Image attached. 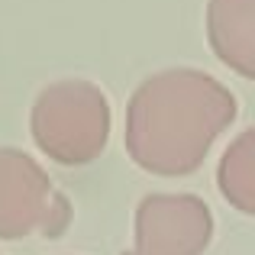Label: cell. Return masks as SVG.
I'll return each instance as SVG.
<instances>
[{
    "label": "cell",
    "instance_id": "cell-1",
    "mask_svg": "<svg viewBox=\"0 0 255 255\" xmlns=\"http://www.w3.org/2000/svg\"><path fill=\"white\" fill-rule=\"evenodd\" d=\"M236 113V94L207 71H155L126 104V152L149 174L184 178L204 165Z\"/></svg>",
    "mask_w": 255,
    "mask_h": 255
},
{
    "label": "cell",
    "instance_id": "cell-2",
    "mask_svg": "<svg viewBox=\"0 0 255 255\" xmlns=\"http://www.w3.org/2000/svg\"><path fill=\"white\" fill-rule=\"evenodd\" d=\"M113 126L107 94L94 81L68 78L36 94L29 110V136L45 158L65 168H81L100 158Z\"/></svg>",
    "mask_w": 255,
    "mask_h": 255
},
{
    "label": "cell",
    "instance_id": "cell-3",
    "mask_svg": "<svg viewBox=\"0 0 255 255\" xmlns=\"http://www.w3.org/2000/svg\"><path fill=\"white\" fill-rule=\"evenodd\" d=\"M71 223V200L23 149L0 145V239H58Z\"/></svg>",
    "mask_w": 255,
    "mask_h": 255
},
{
    "label": "cell",
    "instance_id": "cell-4",
    "mask_svg": "<svg viewBox=\"0 0 255 255\" xmlns=\"http://www.w3.org/2000/svg\"><path fill=\"white\" fill-rule=\"evenodd\" d=\"M213 213L197 194H149L136 207V239L123 255H204Z\"/></svg>",
    "mask_w": 255,
    "mask_h": 255
},
{
    "label": "cell",
    "instance_id": "cell-5",
    "mask_svg": "<svg viewBox=\"0 0 255 255\" xmlns=\"http://www.w3.org/2000/svg\"><path fill=\"white\" fill-rule=\"evenodd\" d=\"M207 42L213 55L243 78L255 75V0H210Z\"/></svg>",
    "mask_w": 255,
    "mask_h": 255
},
{
    "label": "cell",
    "instance_id": "cell-6",
    "mask_svg": "<svg viewBox=\"0 0 255 255\" xmlns=\"http://www.w3.org/2000/svg\"><path fill=\"white\" fill-rule=\"evenodd\" d=\"M220 194L236 207L239 213L252 217L255 213V132L243 129L236 142L223 152L217 168Z\"/></svg>",
    "mask_w": 255,
    "mask_h": 255
}]
</instances>
